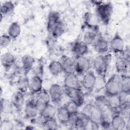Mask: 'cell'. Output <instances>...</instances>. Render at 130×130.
Here are the masks:
<instances>
[{
    "label": "cell",
    "instance_id": "cell-38",
    "mask_svg": "<svg viewBox=\"0 0 130 130\" xmlns=\"http://www.w3.org/2000/svg\"><path fill=\"white\" fill-rule=\"evenodd\" d=\"M14 124L11 120L6 119L1 120L0 126L1 130H11L14 128Z\"/></svg>",
    "mask_w": 130,
    "mask_h": 130
},
{
    "label": "cell",
    "instance_id": "cell-36",
    "mask_svg": "<svg viewBox=\"0 0 130 130\" xmlns=\"http://www.w3.org/2000/svg\"><path fill=\"white\" fill-rule=\"evenodd\" d=\"M129 110L130 106L129 102H127L124 103L120 107L118 114L121 115L123 117H124L126 120L129 119Z\"/></svg>",
    "mask_w": 130,
    "mask_h": 130
},
{
    "label": "cell",
    "instance_id": "cell-32",
    "mask_svg": "<svg viewBox=\"0 0 130 130\" xmlns=\"http://www.w3.org/2000/svg\"><path fill=\"white\" fill-rule=\"evenodd\" d=\"M61 20L60 14L56 11H51L48 16L47 29L48 31L54 26L56 23Z\"/></svg>",
    "mask_w": 130,
    "mask_h": 130
},
{
    "label": "cell",
    "instance_id": "cell-14",
    "mask_svg": "<svg viewBox=\"0 0 130 130\" xmlns=\"http://www.w3.org/2000/svg\"><path fill=\"white\" fill-rule=\"evenodd\" d=\"M64 94H66L70 100L75 102L79 107H81L83 105L84 102V94L82 92V90L72 89L64 88Z\"/></svg>",
    "mask_w": 130,
    "mask_h": 130
},
{
    "label": "cell",
    "instance_id": "cell-39",
    "mask_svg": "<svg viewBox=\"0 0 130 130\" xmlns=\"http://www.w3.org/2000/svg\"><path fill=\"white\" fill-rule=\"evenodd\" d=\"M32 69H34L35 75L42 77V75L43 74V66L41 63H39Z\"/></svg>",
    "mask_w": 130,
    "mask_h": 130
},
{
    "label": "cell",
    "instance_id": "cell-2",
    "mask_svg": "<svg viewBox=\"0 0 130 130\" xmlns=\"http://www.w3.org/2000/svg\"><path fill=\"white\" fill-rule=\"evenodd\" d=\"M111 59L112 55L111 54L100 55L93 59L92 66L99 76L106 79V75Z\"/></svg>",
    "mask_w": 130,
    "mask_h": 130
},
{
    "label": "cell",
    "instance_id": "cell-4",
    "mask_svg": "<svg viewBox=\"0 0 130 130\" xmlns=\"http://www.w3.org/2000/svg\"><path fill=\"white\" fill-rule=\"evenodd\" d=\"M104 89L105 95L107 96H115L121 93L120 75H112L106 82Z\"/></svg>",
    "mask_w": 130,
    "mask_h": 130
},
{
    "label": "cell",
    "instance_id": "cell-34",
    "mask_svg": "<svg viewBox=\"0 0 130 130\" xmlns=\"http://www.w3.org/2000/svg\"><path fill=\"white\" fill-rule=\"evenodd\" d=\"M42 126L46 129H56L58 127L57 120L55 117L45 119L42 125Z\"/></svg>",
    "mask_w": 130,
    "mask_h": 130
},
{
    "label": "cell",
    "instance_id": "cell-11",
    "mask_svg": "<svg viewBox=\"0 0 130 130\" xmlns=\"http://www.w3.org/2000/svg\"><path fill=\"white\" fill-rule=\"evenodd\" d=\"M63 69V72L66 74H75L76 60L75 58L63 55L59 60Z\"/></svg>",
    "mask_w": 130,
    "mask_h": 130
},
{
    "label": "cell",
    "instance_id": "cell-25",
    "mask_svg": "<svg viewBox=\"0 0 130 130\" xmlns=\"http://www.w3.org/2000/svg\"><path fill=\"white\" fill-rule=\"evenodd\" d=\"M129 62L125 60L121 57H118L116 60V69L119 75H126Z\"/></svg>",
    "mask_w": 130,
    "mask_h": 130
},
{
    "label": "cell",
    "instance_id": "cell-27",
    "mask_svg": "<svg viewBox=\"0 0 130 130\" xmlns=\"http://www.w3.org/2000/svg\"><path fill=\"white\" fill-rule=\"evenodd\" d=\"M21 31V29L20 24L17 22H13L9 25L7 34L12 40H15L19 37Z\"/></svg>",
    "mask_w": 130,
    "mask_h": 130
},
{
    "label": "cell",
    "instance_id": "cell-15",
    "mask_svg": "<svg viewBox=\"0 0 130 130\" xmlns=\"http://www.w3.org/2000/svg\"><path fill=\"white\" fill-rule=\"evenodd\" d=\"M92 45L95 51L102 54L107 53L110 48L109 43L100 33Z\"/></svg>",
    "mask_w": 130,
    "mask_h": 130
},
{
    "label": "cell",
    "instance_id": "cell-3",
    "mask_svg": "<svg viewBox=\"0 0 130 130\" xmlns=\"http://www.w3.org/2000/svg\"><path fill=\"white\" fill-rule=\"evenodd\" d=\"M82 112L88 115L92 129H99L101 127L102 113L94 104H88L83 108Z\"/></svg>",
    "mask_w": 130,
    "mask_h": 130
},
{
    "label": "cell",
    "instance_id": "cell-8",
    "mask_svg": "<svg viewBox=\"0 0 130 130\" xmlns=\"http://www.w3.org/2000/svg\"><path fill=\"white\" fill-rule=\"evenodd\" d=\"M83 21L84 25L89 30L99 31L100 21L95 13L86 12L83 16Z\"/></svg>",
    "mask_w": 130,
    "mask_h": 130
},
{
    "label": "cell",
    "instance_id": "cell-29",
    "mask_svg": "<svg viewBox=\"0 0 130 130\" xmlns=\"http://www.w3.org/2000/svg\"><path fill=\"white\" fill-rule=\"evenodd\" d=\"M29 80L27 75L23 74V76H21L17 82L18 90L25 93L28 90V89L29 90Z\"/></svg>",
    "mask_w": 130,
    "mask_h": 130
},
{
    "label": "cell",
    "instance_id": "cell-28",
    "mask_svg": "<svg viewBox=\"0 0 130 130\" xmlns=\"http://www.w3.org/2000/svg\"><path fill=\"white\" fill-rule=\"evenodd\" d=\"M57 110L54 106L50 103L47 105L42 111L39 112V114L45 119L55 117Z\"/></svg>",
    "mask_w": 130,
    "mask_h": 130
},
{
    "label": "cell",
    "instance_id": "cell-20",
    "mask_svg": "<svg viewBox=\"0 0 130 130\" xmlns=\"http://www.w3.org/2000/svg\"><path fill=\"white\" fill-rule=\"evenodd\" d=\"M16 61L15 56L10 52L3 53L1 57L2 66L6 71H9L15 64Z\"/></svg>",
    "mask_w": 130,
    "mask_h": 130
},
{
    "label": "cell",
    "instance_id": "cell-10",
    "mask_svg": "<svg viewBox=\"0 0 130 130\" xmlns=\"http://www.w3.org/2000/svg\"><path fill=\"white\" fill-rule=\"evenodd\" d=\"M63 87L72 89H82L81 82L75 74H66L63 80Z\"/></svg>",
    "mask_w": 130,
    "mask_h": 130
},
{
    "label": "cell",
    "instance_id": "cell-33",
    "mask_svg": "<svg viewBox=\"0 0 130 130\" xmlns=\"http://www.w3.org/2000/svg\"><path fill=\"white\" fill-rule=\"evenodd\" d=\"M99 34V31L89 30L85 33L83 37V41L85 42L88 46L93 45Z\"/></svg>",
    "mask_w": 130,
    "mask_h": 130
},
{
    "label": "cell",
    "instance_id": "cell-31",
    "mask_svg": "<svg viewBox=\"0 0 130 130\" xmlns=\"http://www.w3.org/2000/svg\"><path fill=\"white\" fill-rule=\"evenodd\" d=\"M120 75L121 92L126 95L130 93V77L127 75Z\"/></svg>",
    "mask_w": 130,
    "mask_h": 130
},
{
    "label": "cell",
    "instance_id": "cell-6",
    "mask_svg": "<svg viewBox=\"0 0 130 130\" xmlns=\"http://www.w3.org/2000/svg\"><path fill=\"white\" fill-rule=\"evenodd\" d=\"M96 78L97 77L94 73L89 70L83 75L82 80L80 81L82 87L89 93L92 92L95 86Z\"/></svg>",
    "mask_w": 130,
    "mask_h": 130
},
{
    "label": "cell",
    "instance_id": "cell-17",
    "mask_svg": "<svg viewBox=\"0 0 130 130\" xmlns=\"http://www.w3.org/2000/svg\"><path fill=\"white\" fill-rule=\"evenodd\" d=\"M29 90L32 94L40 93L43 90V79L41 76L34 75L29 80Z\"/></svg>",
    "mask_w": 130,
    "mask_h": 130
},
{
    "label": "cell",
    "instance_id": "cell-18",
    "mask_svg": "<svg viewBox=\"0 0 130 130\" xmlns=\"http://www.w3.org/2000/svg\"><path fill=\"white\" fill-rule=\"evenodd\" d=\"M56 116L57 121L62 125L69 124L72 116L65 105L57 109Z\"/></svg>",
    "mask_w": 130,
    "mask_h": 130
},
{
    "label": "cell",
    "instance_id": "cell-12",
    "mask_svg": "<svg viewBox=\"0 0 130 130\" xmlns=\"http://www.w3.org/2000/svg\"><path fill=\"white\" fill-rule=\"evenodd\" d=\"M109 44V48L116 54H121L125 48L124 40L118 32L114 35Z\"/></svg>",
    "mask_w": 130,
    "mask_h": 130
},
{
    "label": "cell",
    "instance_id": "cell-26",
    "mask_svg": "<svg viewBox=\"0 0 130 130\" xmlns=\"http://www.w3.org/2000/svg\"><path fill=\"white\" fill-rule=\"evenodd\" d=\"M15 9V5L11 1H6L1 5L0 11L1 14V21L3 17L9 15L13 12Z\"/></svg>",
    "mask_w": 130,
    "mask_h": 130
},
{
    "label": "cell",
    "instance_id": "cell-37",
    "mask_svg": "<svg viewBox=\"0 0 130 130\" xmlns=\"http://www.w3.org/2000/svg\"><path fill=\"white\" fill-rule=\"evenodd\" d=\"M12 39L8 34H3L1 36L0 46L1 48H6L9 46Z\"/></svg>",
    "mask_w": 130,
    "mask_h": 130
},
{
    "label": "cell",
    "instance_id": "cell-30",
    "mask_svg": "<svg viewBox=\"0 0 130 130\" xmlns=\"http://www.w3.org/2000/svg\"><path fill=\"white\" fill-rule=\"evenodd\" d=\"M48 70L53 76H57L63 72L62 64L59 60L51 61L48 65Z\"/></svg>",
    "mask_w": 130,
    "mask_h": 130
},
{
    "label": "cell",
    "instance_id": "cell-16",
    "mask_svg": "<svg viewBox=\"0 0 130 130\" xmlns=\"http://www.w3.org/2000/svg\"><path fill=\"white\" fill-rule=\"evenodd\" d=\"M24 112L25 117L28 119L32 120L38 116L39 112L35 105L34 100H29L26 102Z\"/></svg>",
    "mask_w": 130,
    "mask_h": 130
},
{
    "label": "cell",
    "instance_id": "cell-19",
    "mask_svg": "<svg viewBox=\"0 0 130 130\" xmlns=\"http://www.w3.org/2000/svg\"><path fill=\"white\" fill-rule=\"evenodd\" d=\"M111 125V129L114 130H122L126 126V120L119 114L114 113L112 116Z\"/></svg>",
    "mask_w": 130,
    "mask_h": 130
},
{
    "label": "cell",
    "instance_id": "cell-23",
    "mask_svg": "<svg viewBox=\"0 0 130 130\" xmlns=\"http://www.w3.org/2000/svg\"><path fill=\"white\" fill-rule=\"evenodd\" d=\"M21 62L23 74L27 75V74L32 70L35 63V59L32 56L26 54L22 57Z\"/></svg>",
    "mask_w": 130,
    "mask_h": 130
},
{
    "label": "cell",
    "instance_id": "cell-1",
    "mask_svg": "<svg viewBox=\"0 0 130 130\" xmlns=\"http://www.w3.org/2000/svg\"><path fill=\"white\" fill-rule=\"evenodd\" d=\"M96 6L95 14L100 22L104 25H108L111 20L113 12V5L111 2L92 1Z\"/></svg>",
    "mask_w": 130,
    "mask_h": 130
},
{
    "label": "cell",
    "instance_id": "cell-5",
    "mask_svg": "<svg viewBox=\"0 0 130 130\" xmlns=\"http://www.w3.org/2000/svg\"><path fill=\"white\" fill-rule=\"evenodd\" d=\"M74 128L78 129H85L90 124L88 115L81 112L73 115L69 124Z\"/></svg>",
    "mask_w": 130,
    "mask_h": 130
},
{
    "label": "cell",
    "instance_id": "cell-9",
    "mask_svg": "<svg viewBox=\"0 0 130 130\" xmlns=\"http://www.w3.org/2000/svg\"><path fill=\"white\" fill-rule=\"evenodd\" d=\"M50 100L54 104L59 103L64 94V88L58 84H53L49 89Z\"/></svg>",
    "mask_w": 130,
    "mask_h": 130
},
{
    "label": "cell",
    "instance_id": "cell-21",
    "mask_svg": "<svg viewBox=\"0 0 130 130\" xmlns=\"http://www.w3.org/2000/svg\"><path fill=\"white\" fill-rule=\"evenodd\" d=\"M10 102L18 111H21L24 104V93L18 90L13 94Z\"/></svg>",
    "mask_w": 130,
    "mask_h": 130
},
{
    "label": "cell",
    "instance_id": "cell-24",
    "mask_svg": "<svg viewBox=\"0 0 130 130\" xmlns=\"http://www.w3.org/2000/svg\"><path fill=\"white\" fill-rule=\"evenodd\" d=\"M65 31V25L63 22L60 20L57 23H56L48 31V32L50 34V37H52L54 39H57Z\"/></svg>",
    "mask_w": 130,
    "mask_h": 130
},
{
    "label": "cell",
    "instance_id": "cell-7",
    "mask_svg": "<svg viewBox=\"0 0 130 130\" xmlns=\"http://www.w3.org/2000/svg\"><path fill=\"white\" fill-rule=\"evenodd\" d=\"M76 60V73L83 75L89 70L92 67V64L89 58L84 56H77Z\"/></svg>",
    "mask_w": 130,
    "mask_h": 130
},
{
    "label": "cell",
    "instance_id": "cell-13",
    "mask_svg": "<svg viewBox=\"0 0 130 130\" xmlns=\"http://www.w3.org/2000/svg\"><path fill=\"white\" fill-rule=\"evenodd\" d=\"M50 98L48 92L43 90L37 94V98L34 100L35 105L39 112L42 111L47 105L50 104Z\"/></svg>",
    "mask_w": 130,
    "mask_h": 130
},
{
    "label": "cell",
    "instance_id": "cell-35",
    "mask_svg": "<svg viewBox=\"0 0 130 130\" xmlns=\"http://www.w3.org/2000/svg\"><path fill=\"white\" fill-rule=\"evenodd\" d=\"M65 106L72 116L75 115L79 112L78 109L80 107L75 102L72 100H70V101L68 102L65 105Z\"/></svg>",
    "mask_w": 130,
    "mask_h": 130
},
{
    "label": "cell",
    "instance_id": "cell-22",
    "mask_svg": "<svg viewBox=\"0 0 130 130\" xmlns=\"http://www.w3.org/2000/svg\"><path fill=\"white\" fill-rule=\"evenodd\" d=\"M72 51L76 57L84 56L88 52V46L83 41H77L72 46Z\"/></svg>",
    "mask_w": 130,
    "mask_h": 130
}]
</instances>
